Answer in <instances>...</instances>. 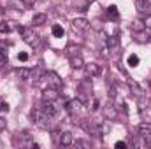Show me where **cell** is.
<instances>
[{
  "label": "cell",
  "instance_id": "52a82bcc",
  "mask_svg": "<svg viewBox=\"0 0 151 149\" xmlns=\"http://www.w3.org/2000/svg\"><path fill=\"white\" fill-rule=\"evenodd\" d=\"M104 117L109 119V121L118 119V107H114L113 102H107V104L104 105Z\"/></svg>",
  "mask_w": 151,
  "mask_h": 149
},
{
  "label": "cell",
  "instance_id": "d6a6232c",
  "mask_svg": "<svg viewBox=\"0 0 151 149\" xmlns=\"http://www.w3.org/2000/svg\"><path fill=\"white\" fill-rule=\"evenodd\" d=\"M114 148L118 149H123V148H127V142H123V140H119V142H116V144H114Z\"/></svg>",
  "mask_w": 151,
  "mask_h": 149
},
{
  "label": "cell",
  "instance_id": "4fadbf2b",
  "mask_svg": "<svg viewBox=\"0 0 151 149\" xmlns=\"http://www.w3.org/2000/svg\"><path fill=\"white\" fill-rule=\"evenodd\" d=\"M81 105H83V102L79 100V98H74V100H69L67 102V111L70 112V114H76V112L81 109Z\"/></svg>",
  "mask_w": 151,
  "mask_h": 149
},
{
  "label": "cell",
  "instance_id": "1f68e13d",
  "mask_svg": "<svg viewBox=\"0 0 151 149\" xmlns=\"http://www.w3.org/2000/svg\"><path fill=\"white\" fill-rule=\"evenodd\" d=\"M23 4H25V7H27V9H30V7L35 4V0H23Z\"/></svg>",
  "mask_w": 151,
  "mask_h": 149
},
{
  "label": "cell",
  "instance_id": "9c48e42d",
  "mask_svg": "<svg viewBox=\"0 0 151 149\" xmlns=\"http://www.w3.org/2000/svg\"><path fill=\"white\" fill-rule=\"evenodd\" d=\"M100 65H97V63H84V74L86 77H97V75H100Z\"/></svg>",
  "mask_w": 151,
  "mask_h": 149
},
{
  "label": "cell",
  "instance_id": "44dd1931",
  "mask_svg": "<svg viewBox=\"0 0 151 149\" xmlns=\"http://www.w3.org/2000/svg\"><path fill=\"white\" fill-rule=\"evenodd\" d=\"M47 21V16L44 14V12H39V14H34V18H32V23L35 25V27H40V25H44Z\"/></svg>",
  "mask_w": 151,
  "mask_h": 149
},
{
  "label": "cell",
  "instance_id": "836d02e7",
  "mask_svg": "<svg viewBox=\"0 0 151 149\" xmlns=\"http://www.w3.org/2000/svg\"><path fill=\"white\" fill-rule=\"evenodd\" d=\"M99 105H100V102L95 98V100H93V107H91V109H93V111H97V109H99Z\"/></svg>",
  "mask_w": 151,
  "mask_h": 149
},
{
  "label": "cell",
  "instance_id": "ffe728a7",
  "mask_svg": "<svg viewBox=\"0 0 151 149\" xmlns=\"http://www.w3.org/2000/svg\"><path fill=\"white\" fill-rule=\"evenodd\" d=\"M93 0H74V7L77 11H88V7H90V4H91Z\"/></svg>",
  "mask_w": 151,
  "mask_h": 149
},
{
  "label": "cell",
  "instance_id": "83f0119b",
  "mask_svg": "<svg viewBox=\"0 0 151 149\" xmlns=\"http://www.w3.org/2000/svg\"><path fill=\"white\" fill-rule=\"evenodd\" d=\"M76 148H90V142H86V140H76Z\"/></svg>",
  "mask_w": 151,
  "mask_h": 149
},
{
  "label": "cell",
  "instance_id": "30bf717a",
  "mask_svg": "<svg viewBox=\"0 0 151 149\" xmlns=\"http://www.w3.org/2000/svg\"><path fill=\"white\" fill-rule=\"evenodd\" d=\"M139 137L142 139V140H146V144L151 140V126L150 125H139Z\"/></svg>",
  "mask_w": 151,
  "mask_h": 149
},
{
  "label": "cell",
  "instance_id": "d4e9b609",
  "mask_svg": "<svg viewBox=\"0 0 151 149\" xmlns=\"http://www.w3.org/2000/svg\"><path fill=\"white\" fill-rule=\"evenodd\" d=\"M127 63H128V67H137L139 65V56L137 54H130L127 58Z\"/></svg>",
  "mask_w": 151,
  "mask_h": 149
},
{
  "label": "cell",
  "instance_id": "ac0fdd59",
  "mask_svg": "<svg viewBox=\"0 0 151 149\" xmlns=\"http://www.w3.org/2000/svg\"><path fill=\"white\" fill-rule=\"evenodd\" d=\"M128 86H130V90L134 91V95H135L137 98L144 95V90H142V88H141V86H139V84H137L135 81H132V79H130V81H128Z\"/></svg>",
  "mask_w": 151,
  "mask_h": 149
},
{
  "label": "cell",
  "instance_id": "7c38bea8",
  "mask_svg": "<svg viewBox=\"0 0 151 149\" xmlns=\"http://www.w3.org/2000/svg\"><path fill=\"white\" fill-rule=\"evenodd\" d=\"M72 142H74V139H72V133L70 132H62L60 133V144L62 146L69 148V146H72Z\"/></svg>",
  "mask_w": 151,
  "mask_h": 149
},
{
  "label": "cell",
  "instance_id": "f1b7e54d",
  "mask_svg": "<svg viewBox=\"0 0 151 149\" xmlns=\"http://www.w3.org/2000/svg\"><path fill=\"white\" fill-rule=\"evenodd\" d=\"M5 63H7V54L4 51H0V67H4Z\"/></svg>",
  "mask_w": 151,
  "mask_h": 149
},
{
  "label": "cell",
  "instance_id": "ba28073f",
  "mask_svg": "<svg viewBox=\"0 0 151 149\" xmlns=\"http://www.w3.org/2000/svg\"><path fill=\"white\" fill-rule=\"evenodd\" d=\"M72 28H74V32H86L88 28H90V21L88 19H84V18H76L74 21H72Z\"/></svg>",
  "mask_w": 151,
  "mask_h": 149
},
{
  "label": "cell",
  "instance_id": "2e32d148",
  "mask_svg": "<svg viewBox=\"0 0 151 149\" xmlns=\"http://www.w3.org/2000/svg\"><path fill=\"white\" fill-rule=\"evenodd\" d=\"M106 14H107V18H109L111 21H118V19H119V12H118V7H116V5H109L107 11H106Z\"/></svg>",
  "mask_w": 151,
  "mask_h": 149
},
{
  "label": "cell",
  "instance_id": "603a6c76",
  "mask_svg": "<svg viewBox=\"0 0 151 149\" xmlns=\"http://www.w3.org/2000/svg\"><path fill=\"white\" fill-rule=\"evenodd\" d=\"M30 75H32V70H30V69H27V67L18 69V77H19L21 81H28V79H30Z\"/></svg>",
  "mask_w": 151,
  "mask_h": 149
},
{
  "label": "cell",
  "instance_id": "7a4b0ae2",
  "mask_svg": "<svg viewBox=\"0 0 151 149\" xmlns=\"http://www.w3.org/2000/svg\"><path fill=\"white\" fill-rule=\"evenodd\" d=\"M91 90H93V88H91V81H90V79H83V81L77 84V93H79V95H77V98L83 102V105L90 102Z\"/></svg>",
  "mask_w": 151,
  "mask_h": 149
},
{
  "label": "cell",
  "instance_id": "f546056e",
  "mask_svg": "<svg viewBox=\"0 0 151 149\" xmlns=\"http://www.w3.org/2000/svg\"><path fill=\"white\" fill-rule=\"evenodd\" d=\"M18 60H19V62H27V60H28V54H27V53H19V54H18Z\"/></svg>",
  "mask_w": 151,
  "mask_h": 149
},
{
  "label": "cell",
  "instance_id": "8992f818",
  "mask_svg": "<svg viewBox=\"0 0 151 149\" xmlns=\"http://www.w3.org/2000/svg\"><path fill=\"white\" fill-rule=\"evenodd\" d=\"M58 97H60V95H58V90H56V88H51V86L44 88V91H42V95H40L42 102H55Z\"/></svg>",
  "mask_w": 151,
  "mask_h": 149
},
{
  "label": "cell",
  "instance_id": "484cf974",
  "mask_svg": "<svg viewBox=\"0 0 151 149\" xmlns=\"http://www.w3.org/2000/svg\"><path fill=\"white\" fill-rule=\"evenodd\" d=\"M11 32V25L7 21H2L0 23V34H9Z\"/></svg>",
  "mask_w": 151,
  "mask_h": 149
},
{
  "label": "cell",
  "instance_id": "5b68a950",
  "mask_svg": "<svg viewBox=\"0 0 151 149\" xmlns=\"http://www.w3.org/2000/svg\"><path fill=\"white\" fill-rule=\"evenodd\" d=\"M44 79H46L47 86L56 88V90H62V79H60V75L56 74V72H46L44 74Z\"/></svg>",
  "mask_w": 151,
  "mask_h": 149
},
{
  "label": "cell",
  "instance_id": "cb8c5ba5",
  "mask_svg": "<svg viewBox=\"0 0 151 149\" xmlns=\"http://www.w3.org/2000/svg\"><path fill=\"white\" fill-rule=\"evenodd\" d=\"M65 35V30H63V27L62 25H55L53 27V37H63Z\"/></svg>",
  "mask_w": 151,
  "mask_h": 149
},
{
  "label": "cell",
  "instance_id": "3957f363",
  "mask_svg": "<svg viewBox=\"0 0 151 149\" xmlns=\"http://www.w3.org/2000/svg\"><path fill=\"white\" fill-rule=\"evenodd\" d=\"M18 32L21 34V37L23 40L28 44V46H32V47H39V35L32 30V28H25V27H18Z\"/></svg>",
  "mask_w": 151,
  "mask_h": 149
},
{
  "label": "cell",
  "instance_id": "277c9868",
  "mask_svg": "<svg viewBox=\"0 0 151 149\" xmlns=\"http://www.w3.org/2000/svg\"><path fill=\"white\" fill-rule=\"evenodd\" d=\"M135 9L139 18H151V2L150 0H135Z\"/></svg>",
  "mask_w": 151,
  "mask_h": 149
},
{
  "label": "cell",
  "instance_id": "8fae6325",
  "mask_svg": "<svg viewBox=\"0 0 151 149\" xmlns=\"http://www.w3.org/2000/svg\"><path fill=\"white\" fill-rule=\"evenodd\" d=\"M106 46H107V49H114V47H118L119 46V32H116V35H106Z\"/></svg>",
  "mask_w": 151,
  "mask_h": 149
},
{
  "label": "cell",
  "instance_id": "6da1fadb",
  "mask_svg": "<svg viewBox=\"0 0 151 149\" xmlns=\"http://www.w3.org/2000/svg\"><path fill=\"white\" fill-rule=\"evenodd\" d=\"M79 126H81L86 133L95 135V137H100L102 132H106L104 126H102L99 121H95V119H81V121H79Z\"/></svg>",
  "mask_w": 151,
  "mask_h": 149
},
{
  "label": "cell",
  "instance_id": "7402d4cb",
  "mask_svg": "<svg viewBox=\"0 0 151 149\" xmlns=\"http://www.w3.org/2000/svg\"><path fill=\"white\" fill-rule=\"evenodd\" d=\"M65 54L70 58V56H76V54H81V47L79 46H74V44H69L65 47Z\"/></svg>",
  "mask_w": 151,
  "mask_h": 149
},
{
  "label": "cell",
  "instance_id": "4316f807",
  "mask_svg": "<svg viewBox=\"0 0 151 149\" xmlns=\"http://www.w3.org/2000/svg\"><path fill=\"white\" fill-rule=\"evenodd\" d=\"M2 112H9V105H7V102H4L2 97H0V114H2Z\"/></svg>",
  "mask_w": 151,
  "mask_h": 149
},
{
  "label": "cell",
  "instance_id": "d6986e66",
  "mask_svg": "<svg viewBox=\"0 0 151 149\" xmlns=\"http://www.w3.org/2000/svg\"><path fill=\"white\" fill-rule=\"evenodd\" d=\"M135 42H139V44H146V42H150V34L144 30V32H135V37H134Z\"/></svg>",
  "mask_w": 151,
  "mask_h": 149
},
{
  "label": "cell",
  "instance_id": "4dcf8cb0",
  "mask_svg": "<svg viewBox=\"0 0 151 149\" xmlns=\"http://www.w3.org/2000/svg\"><path fill=\"white\" fill-rule=\"evenodd\" d=\"M5 126H7V123H5V119H4V117L0 116V133H2L4 130H5Z\"/></svg>",
  "mask_w": 151,
  "mask_h": 149
},
{
  "label": "cell",
  "instance_id": "9a60e30c",
  "mask_svg": "<svg viewBox=\"0 0 151 149\" xmlns=\"http://www.w3.org/2000/svg\"><path fill=\"white\" fill-rule=\"evenodd\" d=\"M42 111L46 112L47 116H51V117L58 114V109L53 105V102H44V105H42Z\"/></svg>",
  "mask_w": 151,
  "mask_h": 149
},
{
  "label": "cell",
  "instance_id": "e0dca14e",
  "mask_svg": "<svg viewBox=\"0 0 151 149\" xmlns=\"http://www.w3.org/2000/svg\"><path fill=\"white\" fill-rule=\"evenodd\" d=\"M144 30H146V21H142V18H139L132 23V32L134 34L135 32H144Z\"/></svg>",
  "mask_w": 151,
  "mask_h": 149
},
{
  "label": "cell",
  "instance_id": "5bb4252c",
  "mask_svg": "<svg viewBox=\"0 0 151 149\" xmlns=\"http://www.w3.org/2000/svg\"><path fill=\"white\" fill-rule=\"evenodd\" d=\"M70 67L72 69H84V60L81 54H76V56H70Z\"/></svg>",
  "mask_w": 151,
  "mask_h": 149
}]
</instances>
